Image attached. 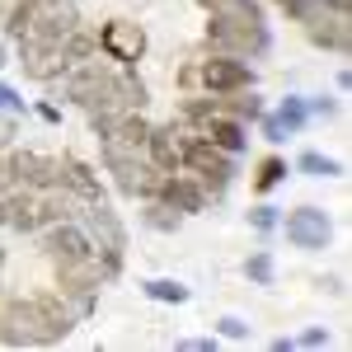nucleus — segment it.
I'll return each mask as SVG.
<instances>
[{
    "label": "nucleus",
    "instance_id": "nucleus-1",
    "mask_svg": "<svg viewBox=\"0 0 352 352\" xmlns=\"http://www.w3.org/2000/svg\"><path fill=\"white\" fill-rule=\"evenodd\" d=\"M207 38L221 52H263L268 47V28L254 0H212V28Z\"/></svg>",
    "mask_w": 352,
    "mask_h": 352
},
{
    "label": "nucleus",
    "instance_id": "nucleus-2",
    "mask_svg": "<svg viewBox=\"0 0 352 352\" xmlns=\"http://www.w3.org/2000/svg\"><path fill=\"white\" fill-rule=\"evenodd\" d=\"M179 146H184V164H188L192 174H197V184H202V188L221 192L226 184H230V174H235V160H230V151L212 146L207 136H184Z\"/></svg>",
    "mask_w": 352,
    "mask_h": 352
},
{
    "label": "nucleus",
    "instance_id": "nucleus-3",
    "mask_svg": "<svg viewBox=\"0 0 352 352\" xmlns=\"http://www.w3.org/2000/svg\"><path fill=\"white\" fill-rule=\"evenodd\" d=\"M197 80L207 85L212 94H230V89H249L254 85V71L244 61H235V56H212V61L197 66Z\"/></svg>",
    "mask_w": 352,
    "mask_h": 352
},
{
    "label": "nucleus",
    "instance_id": "nucleus-4",
    "mask_svg": "<svg viewBox=\"0 0 352 352\" xmlns=\"http://www.w3.org/2000/svg\"><path fill=\"white\" fill-rule=\"evenodd\" d=\"M99 47H104L113 61L132 66V61H141V52H146V33L136 24H127V19H113V24H104V33H99Z\"/></svg>",
    "mask_w": 352,
    "mask_h": 352
},
{
    "label": "nucleus",
    "instance_id": "nucleus-5",
    "mask_svg": "<svg viewBox=\"0 0 352 352\" xmlns=\"http://www.w3.org/2000/svg\"><path fill=\"white\" fill-rule=\"evenodd\" d=\"M43 249L52 254L56 263H66V258H80V254H89L94 244H89V235H85L76 221H52V226H47V235H43Z\"/></svg>",
    "mask_w": 352,
    "mask_h": 352
},
{
    "label": "nucleus",
    "instance_id": "nucleus-6",
    "mask_svg": "<svg viewBox=\"0 0 352 352\" xmlns=\"http://www.w3.org/2000/svg\"><path fill=\"white\" fill-rule=\"evenodd\" d=\"M287 240L300 244V249H320L329 240V217L324 212H315V207H300L287 217Z\"/></svg>",
    "mask_w": 352,
    "mask_h": 352
},
{
    "label": "nucleus",
    "instance_id": "nucleus-7",
    "mask_svg": "<svg viewBox=\"0 0 352 352\" xmlns=\"http://www.w3.org/2000/svg\"><path fill=\"white\" fill-rule=\"evenodd\" d=\"M146 155H151V164H155L160 174H179L184 146L174 141V127H151V132H146Z\"/></svg>",
    "mask_w": 352,
    "mask_h": 352
},
{
    "label": "nucleus",
    "instance_id": "nucleus-8",
    "mask_svg": "<svg viewBox=\"0 0 352 352\" xmlns=\"http://www.w3.org/2000/svg\"><path fill=\"white\" fill-rule=\"evenodd\" d=\"M155 192H160V202H169L174 212H202V202H207V188L192 184V179H179V174H164Z\"/></svg>",
    "mask_w": 352,
    "mask_h": 352
},
{
    "label": "nucleus",
    "instance_id": "nucleus-9",
    "mask_svg": "<svg viewBox=\"0 0 352 352\" xmlns=\"http://www.w3.org/2000/svg\"><path fill=\"white\" fill-rule=\"evenodd\" d=\"M5 221H10L19 235L38 230V226H43V221H38V192L24 188V184H14V192L5 197Z\"/></svg>",
    "mask_w": 352,
    "mask_h": 352
},
{
    "label": "nucleus",
    "instance_id": "nucleus-10",
    "mask_svg": "<svg viewBox=\"0 0 352 352\" xmlns=\"http://www.w3.org/2000/svg\"><path fill=\"white\" fill-rule=\"evenodd\" d=\"M305 28H310V38H315L320 47L348 52V14H329V10H320L315 19H305Z\"/></svg>",
    "mask_w": 352,
    "mask_h": 352
},
{
    "label": "nucleus",
    "instance_id": "nucleus-11",
    "mask_svg": "<svg viewBox=\"0 0 352 352\" xmlns=\"http://www.w3.org/2000/svg\"><path fill=\"white\" fill-rule=\"evenodd\" d=\"M202 136L212 141V146H221V151H244V122H235V118H226V113H217V118H207L202 122Z\"/></svg>",
    "mask_w": 352,
    "mask_h": 352
},
{
    "label": "nucleus",
    "instance_id": "nucleus-12",
    "mask_svg": "<svg viewBox=\"0 0 352 352\" xmlns=\"http://www.w3.org/2000/svg\"><path fill=\"white\" fill-rule=\"evenodd\" d=\"M52 5H61V0H19V5H14V14H10V33H14V38H24V33L38 24Z\"/></svg>",
    "mask_w": 352,
    "mask_h": 352
},
{
    "label": "nucleus",
    "instance_id": "nucleus-13",
    "mask_svg": "<svg viewBox=\"0 0 352 352\" xmlns=\"http://www.w3.org/2000/svg\"><path fill=\"white\" fill-rule=\"evenodd\" d=\"M300 122H305V109H300L296 99H287V104H282V113L268 122V136H272V141H282V132H296Z\"/></svg>",
    "mask_w": 352,
    "mask_h": 352
},
{
    "label": "nucleus",
    "instance_id": "nucleus-14",
    "mask_svg": "<svg viewBox=\"0 0 352 352\" xmlns=\"http://www.w3.org/2000/svg\"><path fill=\"white\" fill-rule=\"evenodd\" d=\"M146 221H151L155 230H179V212H174L169 202H151V207H146Z\"/></svg>",
    "mask_w": 352,
    "mask_h": 352
},
{
    "label": "nucleus",
    "instance_id": "nucleus-15",
    "mask_svg": "<svg viewBox=\"0 0 352 352\" xmlns=\"http://www.w3.org/2000/svg\"><path fill=\"white\" fill-rule=\"evenodd\" d=\"M282 174H287V164H282L277 155H272V160H263V164H258V179H254V188H258V192H268L272 184L282 179Z\"/></svg>",
    "mask_w": 352,
    "mask_h": 352
},
{
    "label": "nucleus",
    "instance_id": "nucleus-16",
    "mask_svg": "<svg viewBox=\"0 0 352 352\" xmlns=\"http://www.w3.org/2000/svg\"><path fill=\"white\" fill-rule=\"evenodd\" d=\"M146 292L155 300H188V287H179V282H151Z\"/></svg>",
    "mask_w": 352,
    "mask_h": 352
},
{
    "label": "nucleus",
    "instance_id": "nucleus-17",
    "mask_svg": "<svg viewBox=\"0 0 352 352\" xmlns=\"http://www.w3.org/2000/svg\"><path fill=\"white\" fill-rule=\"evenodd\" d=\"M300 169H310V174H343V164L338 160H324V155H300Z\"/></svg>",
    "mask_w": 352,
    "mask_h": 352
},
{
    "label": "nucleus",
    "instance_id": "nucleus-18",
    "mask_svg": "<svg viewBox=\"0 0 352 352\" xmlns=\"http://www.w3.org/2000/svg\"><path fill=\"white\" fill-rule=\"evenodd\" d=\"M249 277H254V282H268V277H272V258H268V254L249 258Z\"/></svg>",
    "mask_w": 352,
    "mask_h": 352
},
{
    "label": "nucleus",
    "instance_id": "nucleus-19",
    "mask_svg": "<svg viewBox=\"0 0 352 352\" xmlns=\"http://www.w3.org/2000/svg\"><path fill=\"white\" fill-rule=\"evenodd\" d=\"M221 333H226V338H244L249 329H244V320H221Z\"/></svg>",
    "mask_w": 352,
    "mask_h": 352
},
{
    "label": "nucleus",
    "instance_id": "nucleus-20",
    "mask_svg": "<svg viewBox=\"0 0 352 352\" xmlns=\"http://www.w3.org/2000/svg\"><path fill=\"white\" fill-rule=\"evenodd\" d=\"M254 226H258V230H272V226H277L272 207H258V212H254Z\"/></svg>",
    "mask_w": 352,
    "mask_h": 352
},
{
    "label": "nucleus",
    "instance_id": "nucleus-21",
    "mask_svg": "<svg viewBox=\"0 0 352 352\" xmlns=\"http://www.w3.org/2000/svg\"><path fill=\"white\" fill-rule=\"evenodd\" d=\"M10 141H14V122H10V118H0V146H10Z\"/></svg>",
    "mask_w": 352,
    "mask_h": 352
},
{
    "label": "nucleus",
    "instance_id": "nucleus-22",
    "mask_svg": "<svg viewBox=\"0 0 352 352\" xmlns=\"http://www.w3.org/2000/svg\"><path fill=\"white\" fill-rule=\"evenodd\" d=\"M0 109H19V99H14V89H5V85H0Z\"/></svg>",
    "mask_w": 352,
    "mask_h": 352
},
{
    "label": "nucleus",
    "instance_id": "nucleus-23",
    "mask_svg": "<svg viewBox=\"0 0 352 352\" xmlns=\"http://www.w3.org/2000/svg\"><path fill=\"white\" fill-rule=\"evenodd\" d=\"M0 188H14V184H10V164L0 160Z\"/></svg>",
    "mask_w": 352,
    "mask_h": 352
},
{
    "label": "nucleus",
    "instance_id": "nucleus-24",
    "mask_svg": "<svg viewBox=\"0 0 352 352\" xmlns=\"http://www.w3.org/2000/svg\"><path fill=\"white\" fill-rule=\"evenodd\" d=\"M0 226H5V197H0Z\"/></svg>",
    "mask_w": 352,
    "mask_h": 352
},
{
    "label": "nucleus",
    "instance_id": "nucleus-25",
    "mask_svg": "<svg viewBox=\"0 0 352 352\" xmlns=\"http://www.w3.org/2000/svg\"><path fill=\"white\" fill-rule=\"evenodd\" d=\"M0 258H5V254H0Z\"/></svg>",
    "mask_w": 352,
    "mask_h": 352
}]
</instances>
